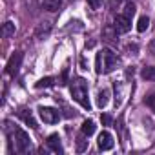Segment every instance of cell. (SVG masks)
<instances>
[{"instance_id":"1","label":"cell","mask_w":155,"mask_h":155,"mask_svg":"<svg viewBox=\"0 0 155 155\" xmlns=\"http://www.w3.org/2000/svg\"><path fill=\"white\" fill-rule=\"evenodd\" d=\"M117 62H119V58L111 49H102L95 57V71L97 73H110L117 68Z\"/></svg>"},{"instance_id":"2","label":"cell","mask_w":155,"mask_h":155,"mask_svg":"<svg viewBox=\"0 0 155 155\" xmlns=\"http://www.w3.org/2000/svg\"><path fill=\"white\" fill-rule=\"evenodd\" d=\"M71 97L82 108H86V110L91 108L90 99H88V86H86L84 79H75V82H71Z\"/></svg>"},{"instance_id":"3","label":"cell","mask_w":155,"mask_h":155,"mask_svg":"<svg viewBox=\"0 0 155 155\" xmlns=\"http://www.w3.org/2000/svg\"><path fill=\"white\" fill-rule=\"evenodd\" d=\"M13 139H15V144H17V150L18 151H28L29 148H31V139H29V135L24 131V130H20V128H15V131H13Z\"/></svg>"},{"instance_id":"4","label":"cell","mask_w":155,"mask_h":155,"mask_svg":"<svg viewBox=\"0 0 155 155\" xmlns=\"http://www.w3.org/2000/svg\"><path fill=\"white\" fill-rule=\"evenodd\" d=\"M38 115H40V119L46 124H57L60 120V111L55 110V108H49V106H40L38 108Z\"/></svg>"},{"instance_id":"5","label":"cell","mask_w":155,"mask_h":155,"mask_svg":"<svg viewBox=\"0 0 155 155\" xmlns=\"http://www.w3.org/2000/svg\"><path fill=\"white\" fill-rule=\"evenodd\" d=\"M22 58H24V53H22V51H15V53L9 57L8 64H6V73H8V75H17V71H18V68H20V64H22Z\"/></svg>"},{"instance_id":"6","label":"cell","mask_w":155,"mask_h":155,"mask_svg":"<svg viewBox=\"0 0 155 155\" xmlns=\"http://www.w3.org/2000/svg\"><path fill=\"white\" fill-rule=\"evenodd\" d=\"M113 28L117 33H128L131 29V18L126 15H117L113 20Z\"/></svg>"},{"instance_id":"7","label":"cell","mask_w":155,"mask_h":155,"mask_svg":"<svg viewBox=\"0 0 155 155\" xmlns=\"http://www.w3.org/2000/svg\"><path fill=\"white\" fill-rule=\"evenodd\" d=\"M99 148H101L102 151H108V150L113 148V137H111L110 131H102V133L99 135Z\"/></svg>"},{"instance_id":"8","label":"cell","mask_w":155,"mask_h":155,"mask_svg":"<svg viewBox=\"0 0 155 155\" xmlns=\"http://www.w3.org/2000/svg\"><path fill=\"white\" fill-rule=\"evenodd\" d=\"M48 148L53 151V153H62L64 151V148H62V142H60V137L57 135V133H51L49 137H48Z\"/></svg>"},{"instance_id":"9","label":"cell","mask_w":155,"mask_h":155,"mask_svg":"<svg viewBox=\"0 0 155 155\" xmlns=\"http://www.w3.org/2000/svg\"><path fill=\"white\" fill-rule=\"evenodd\" d=\"M18 117H20L29 128H38V126H37V120H35V117H33V113H31V110H20V111H18Z\"/></svg>"},{"instance_id":"10","label":"cell","mask_w":155,"mask_h":155,"mask_svg":"<svg viewBox=\"0 0 155 155\" xmlns=\"http://www.w3.org/2000/svg\"><path fill=\"white\" fill-rule=\"evenodd\" d=\"M140 77L144 81H155V66H146L140 69Z\"/></svg>"},{"instance_id":"11","label":"cell","mask_w":155,"mask_h":155,"mask_svg":"<svg viewBox=\"0 0 155 155\" xmlns=\"http://www.w3.org/2000/svg\"><path fill=\"white\" fill-rule=\"evenodd\" d=\"M95 128H97V126H95V122L88 119V120H84V122H82V128H81V130H82V135L90 137V135H93V133H95Z\"/></svg>"},{"instance_id":"12","label":"cell","mask_w":155,"mask_h":155,"mask_svg":"<svg viewBox=\"0 0 155 155\" xmlns=\"http://www.w3.org/2000/svg\"><path fill=\"white\" fill-rule=\"evenodd\" d=\"M42 6L48 11H58L62 6V0H42Z\"/></svg>"},{"instance_id":"13","label":"cell","mask_w":155,"mask_h":155,"mask_svg":"<svg viewBox=\"0 0 155 155\" xmlns=\"http://www.w3.org/2000/svg\"><path fill=\"white\" fill-rule=\"evenodd\" d=\"M108 97H110V91L108 90L99 91V95H97V106L99 108H106L108 106Z\"/></svg>"},{"instance_id":"14","label":"cell","mask_w":155,"mask_h":155,"mask_svg":"<svg viewBox=\"0 0 155 155\" xmlns=\"http://www.w3.org/2000/svg\"><path fill=\"white\" fill-rule=\"evenodd\" d=\"M53 84H55V79H53V77H44V79H40V81L35 84V88L42 90V88H49V86H53Z\"/></svg>"},{"instance_id":"15","label":"cell","mask_w":155,"mask_h":155,"mask_svg":"<svg viewBox=\"0 0 155 155\" xmlns=\"http://www.w3.org/2000/svg\"><path fill=\"white\" fill-rule=\"evenodd\" d=\"M2 35L4 37H13L15 35V24L13 22H6L2 26Z\"/></svg>"},{"instance_id":"16","label":"cell","mask_w":155,"mask_h":155,"mask_svg":"<svg viewBox=\"0 0 155 155\" xmlns=\"http://www.w3.org/2000/svg\"><path fill=\"white\" fill-rule=\"evenodd\" d=\"M148 26H150V18L148 17H140L139 18V22H137V31H146L148 29Z\"/></svg>"},{"instance_id":"17","label":"cell","mask_w":155,"mask_h":155,"mask_svg":"<svg viewBox=\"0 0 155 155\" xmlns=\"http://www.w3.org/2000/svg\"><path fill=\"white\" fill-rule=\"evenodd\" d=\"M135 11H137V8H135V4H133V2H126V6H124V15L131 18V17L135 15Z\"/></svg>"},{"instance_id":"18","label":"cell","mask_w":155,"mask_h":155,"mask_svg":"<svg viewBox=\"0 0 155 155\" xmlns=\"http://www.w3.org/2000/svg\"><path fill=\"white\" fill-rule=\"evenodd\" d=\"M88 4H90L91 9H99L102 6V0H88Z\"/></svg>"},{"instance_id":"19","label":"cell","mask_w":155,"mask_h":155,"mask_svg":"<svg viewBox=\"0 0 155 155\" xmlns=\"http://www.w3.org/2000/svg\"><path fill=\"white\" fill-rule=\"evenodd\" d=\"M144 102H146L148 106H153V104H155V95H153V93H151V95H148V97L144 99Z\"/></svg>"},{"instance_id":"20","label":"cell","mask_w":155,"mask_h":155,"mask_svg":"<svg viewBox=\"0 0 155 155\" xmlns=\"http://www.w3.org/2000/svg\"><path fill=\"white\" fill-rule=\"evenodd\" d=\"M101 120H102V124H104V126H110V124H111V117H110V115H102V117H101Z\"/></svg>"},{"instance_id":"21","label":"cell","mask_w":155,"mask_h":155,"mask_svg":"<svg viewBox=\"0 0 155 155\" xmlns=\"http://www.w3.org/2000/svg\"><path fill=\"white\" fill-rule=\"evenodd\" d=\"M128 49H130V51H137V46H135V44H130Z\"/></svg>"},{"instance_id":"22","label":"cell","mask_w":155,"mask_h":155,"mask_svg":"<svg viewBox=\"0 0 155 155\" xmlns=\"http://www.w3.org/2000/svg\"><path fill=\"white\" fill-rule=\"evenodd\" d=\"M153 110H155V104H153Z\"/></svg>"}]
</instances>
